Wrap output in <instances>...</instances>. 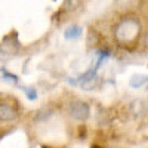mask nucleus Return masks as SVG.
I'll return each mask as SVG.
<instances>
[{
  "instance_id": "f257e3e1",
  "label": "nucleus",
  "mask_w": 148,
  "mask_h": 148,
  "mask_svg": "<svg viewBox=\"0 0 148 148\" xmlns=\"http://www.w3.org/2000/svg\"><path fill=\"white\" fill-rule=\"evenodd\" d=\"M139 34V22L135 18H125L119 22L116 27V37L126 43V42H133Z\"/></svg>"
},
{
  "instance_id": "f03ea898",
  "label": "nucleus",
  "mask_w": 148,
  "mask_h": 148,
  "mask_svg": "<svg viewBox=\"0 0 148 148\" xmlns=\"http://www.w3.org/2000/svg\"><path fill=\"white\" fill-rule=\"evenodd\" d=\"M89 113H90L89 105L83 101H74L70 105V116L76 120H80V121L86 120L89 117Z\"/></svg>"
},
{
  "instance_id": "7ed1b4c3",
  "label": "nucleus",
  "mask_w": 148,
  "mask_h": 148,
  "mask_svg": "<svg viewBox=\"0 0 148 148\" xmlns=\"http://www.w3.org/2000/svg\"><path fill=\"white\" fill-rule=\"evenodd\" d=\"M16 119L15 110L6 105V104H0V121H10Z\"/></svg>"
},
{
  "instance_id": "20e7f679",
  "label": "nucleus",
  "mask_w": 148,
  "mask_h": 148,
  "mask_svg": "<svg viewBox=\"0 0 148 148\" xmlns=\"http://www.w3.org/2000/svg\"><path fill=\"white\" fill-rule=\"evenodd\" d=\"M83 34V28L79 25H70L65 31H64V37L67 40H76Z\"/></svg>"
},
{
  "instance_id": "39448f33",
  "label": "nucleus",
  "mask_w": 148,
  "mask_h": 148,
  "mask_svg": "<svg viewBox=\"0 0 148 148\" xmlns=\"http://www.w3.org/2000/svg\"><path fill=\"white\" fill-rule=\"evenodd\" d=\"M145 83H148V76H133L130 79V88L138 89Z\"/></svg>"
},
{
  "instance_id": "423d86ee",
  "label": "nucleus",
  "mask_w": 148,
  "mask_h": 148,
  "mask_svg": "<svg viewBox=\"0 0 148 148\" xmlns=\"http://www.w3.org/2000/svg\"><path fill=\"white\" fill-rule=\"evenodd\" d=\"M0 76H2V79H3V80H6V82H10V83H18V77L15 76V74L8 73L5 68L0 70Z\"/></svg>"
},
{
  "instance_id": "0eeeda50",
  "label": "nucleus",
  "mask_w": 148,
  "mask_h": 148,
  "mask_svg": "<svg viewBox=\"0 0 148 148\" xmlns=\"http://www.w3.org/2000/svg\"><path fill=\"white\" fill-rule=\"evenodd\" d=\"M24 93H25V96L28 98L30 101H34L36 98H37V92L33 88H24Z\"/></svg>"
},
{
  "instance_id": "6e6552de",
  "label": "nucleus",
  "mask_w": 148,
  "mask_h": 148,
  "mask_svg": "<svg viewBox=\"0 0 148 148\" xmlns=\"http://www.w3.org/2000/svg\"><path fill=\"white\" fill-rule=\"evenodd\" d=\"M147 42H148V34H147Z\"/></svg>"
},
{
  "instance_id": "1a4fd4ad",
  "label": "nucleus",
  "mask_w": 148,
  "mask_h": 148,
  "mask_svg": "<svg viewBox=\"0 0 148 148\" xmlns=\"http://www.w3.org/2000/svg\"><path fill=\"white\" fill-rule=\"evenodd\" d=\"M92 148H96V147H95V145H93V147H92Z\"/></svg>"
}]
</instances>
